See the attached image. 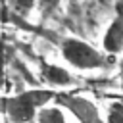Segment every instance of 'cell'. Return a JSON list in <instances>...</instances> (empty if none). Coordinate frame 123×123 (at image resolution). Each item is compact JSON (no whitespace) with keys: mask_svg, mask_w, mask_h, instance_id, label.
I'll return each instance as SVG.
<instances>
[{"mask_svg":"<svg viewBox=\"0 0 123 123\" xmlns=\"http://www.w3.org/2000/svg\"><path fill=\"white\" fill-rule=\"evenodd\" d=\"M56 98V92L50 88H33V90H23L19 94L4 98L2 111L8 115L12 123H29L35 119L38 108L46 106Z\"/></svg>","mask_w":123,"mask_h":123,"instance_id":"obj_1","label":"cell"},{"mask_svg":"<svg viewBox=\"0 0 123 123\" xmlns=\"http://www.w3.org/2000/svg\"><path fill=\"white\" fill-rule=\"evenodd\" d=\"M60 52H62L65 62H69L73 67H77L81 71L104 69V67L110 65L108 56H104L102 52H98L88 42H85L81 38H75V37L63 38L60 42Z\"/></svg>","mask_w":123,"mask_h":123,"instance_id":"obj_2","label":"cell"},{"mask_svg":"<svg viewBox=\"0 0 123 123\" xmlns=\"http://www.w3.org/2000/svg\"><path fill=\"white\" fill-rule=\"evenodd\" d=\"M102 48L111 56L123 52V0L115 4V15L104 33Z\"/></svg>","mask_w":123,"mask_h":123,"instance_id":"obj_3","label":"cell"},{"mask_svg":"<svg viewBox=\"0 0 123 123\" xmlns=\"http://www.w3.org/2000/svg\"><path fill=\"white\" fill-rule=\"evenodd\" d=\"M40 75H42V81L48 83L50 86H73L75 85V79L71 77V73L67 69H63L62 65H56V63H48V62H40Z\"/></svg>","mask_w":123,"mask_h":123,"instance_id":"obj_4","label":"cell"},{"mask_svg":"<svg viewBox=\"0 0 123 123\" xmlns=\"http://www.w3.org/2000/svg\"><path fill=\"white\" fill-rule=\"evenodd\" d=\"M56 98H58L60 102H63L83 123H90V121L96 117L94 106H92L90 102L83 100V98H75V96H58V94H56Z\"/></svg>","mask_w":123,"mask_h":123,"instance_id":"obj_5","label":"cell"},{"mask_svg":"<svg viewBox=\"0 0 123 123\" xmlns=\"http://www.w3.org/2000/svg\"><path fill=\"white\" fill-rule=\"evenodd\" d=\"M35 117L38 123H67L60 108H38Z\"/></svg>","mask_w":123,"mask_h":123,"instance_id":"obj_6","label":"cell"},{"mask_svg":"<svg viewBox=\"0 0 123 123\" xmlns=\"http://www.w3.org/2000/svg\"><path fill=\"white\" fill-rule=\"evenodd\" d=\"M0 4L6 6V8H10L13 13L25 17V15H29L31 10L37 6V0H0Z\"/></svg>","mask_w":123,"mask_h":123,"instance_id":"obj_7","label":"cell"},{"mask_svg":"<svg viewBox=\"0 0 123 123\" xmlns=\"http://www.w3.org/2000/svg\"><path fill=\"white\" fill-rule=\"evenodd\" d=\"M108 123H123V100L113 102L108 110Z\"/></svg>","mask_w":123,"mask_h":123,"instance_id":"obj_8","label":"cell"},{"mask_svg":"<svg viewBox=\"0 0 123 123\" xmlns=\"http://www.w3.org/2000/svg\"><path fill=\"white\" fill-rule=\"evenodd\" d=\"M60 4H62V0H37V6L42 15H50L54 10H58Z\"/></svg>","mask_w":123,"mask_h":123,"instance_id":"obj_9","label":"cell"},{"mask_svg":"<svg viewBox=\"0 0 123 123\" xmlns=\"http://www.w3.org/2000/svg\"><path fill=\"white\" fill-rule=\"evenodd\" d=\"M2 13H4V6L0 4V19H2Z\"/></svg>","mask_w":123,"mask_h":123,"instance_id":"obj_10","label":"cell"},{"mask_svg":"<svg viewBox=\"0 0 123 123\" xmlns=\"http://www.w3.org/2000/svg\"><path fill=\"white\" fill-rule=\"evenodd\" d=\"M121 100H123V98H121Z\"/></svg>","mask_w":123,"mask_h":123,"instance_id":"obj_11","label":"cell"}]
</instances>
